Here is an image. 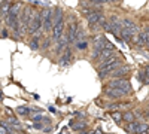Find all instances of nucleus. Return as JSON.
Instances as JSON below:
<instances>
[{
    "instance_id": "obj_18",
    "label": "nucleus",
    "mask_w": 149,
    "mask_h": 134,
    "mask_svg": "<svg viewBox=\"0 0 149 134\" xmlns=\"http://www.w3.org/2000/svg\"><path fill=\"white\" fill-rule=\"evenodd\" d=\"M134 121H137V119H136L134 110H127V112H124V124H130V122H134Z\"/></svg>"
},
{
    "instance_id": "obj_9",
    "label": "nucleus",
    "mask_w": 149,
    "mask_h": 134,
    "mask_svg": "<svg viewBox=\"0 0 149 134\" xmlns=\"http://www.w3.org/2000/svg\"><path fill=\"white\" fill-rule=\"evenodd\" d=\"M148 40H149V37H148V34H146V31L145 30H140L137 34L134 36V40H133V43L137 46V48H146V45H148Z\"/></svg>"
},
{
    "instance_id": "obj_30",
    "label": "nucleus",
    "mask_w": 149,
    "mask_h": 134,
    "mask_svg": "<svg viewBox=\"0 0 149 134\" xmlns=\"http://www.w3.org/2000/svg\"><path fill=\"white\" fill-rule=\"evenodd\" d=\"M78 134H88V131H86V130H85V131H79Z\"/></svg>"
},
{
    "instance_id": "obj_16",
    "label": "nucleus",
    "mask_w": 149,
    "mask_h": 134,
    "mask_svg": "<svg viewBox=\"0 0 149 134\" xmlns=\"http://www.w3.org/2000/svg\"><path fill=\"white\" fill-rule=\"evenodd\" d=\"M6 121H8V122H9L12 127H14L17 131H21V130H22V125H21V122L18 121V118H17L15 115H10V116H8V118H6Z\"/></svg>"
},
{
    "instance_id": "obj_15",
    "label": "nucleus",
    "mask_w": 149,
    "mask_h": 134,
    "mask_svg": "<svg viewBox=\"0 0 149 134\" xmlns=\"http://www.w3.org/2000/svg\"><path fill=\"white\" fill-rule=\"evenodd\" d=\"M110 118L115 121V124L116 125H122L124 124V113L121 110H113V112H110Z\"/></svg>"
},
{
    "instance_id": "obj_17",
    "label": "nucleus",
    "mask_w": 149,
    "mask_h": 134,
    "mask_svg": "<svg viewBox=\"0 0 149 134\" xmlns=\"http://www.w3.org/2000/svg\"><path fill=\"white\" fill-rule=\"evenodd\" d=\"M139 121H134V122H130V124H125V131L128 133V134H136L137 133V128H139Z\"/></svg>"
},
{
    "instance_id": "obj_28",
    "label": "nucleus",
    "mask_w": 149,
    "mask_h": 134,
    "mask_svg": "<svg viewBox=\"0 0 149 134\" xmlns=\"http://www.w3.org/2000/svg\"><path fill=\"white\" fill-rule=\"evenodd\" d=\"M143 30H145V31H146V34H148V37H149V26H146V27H145V28H143Z\"/></svg>"
},
{
    "instance_id": "obj_22",
    "label": "nucleus",
    "mask_w": 149,
    "mask_h": 134,
    "mask_svg": "<svg viewBox=\"0 0 149 134\" xmlns=\"http://www.w3.org/2000/svg\"><path fill=\"white\" fill-rule=\"evenodd\" d=\"M8 37H10V28L3 26L2 30H0V39H8Z\"/></svg>"
},
{
    "instance_id": "obj_12",
    "label": "nucleus",
    "mask_w": 149,
    "mask_h": 134,
    "mask_svg": "<svg viewBox=\"0 0 149 134\" xmlns=\"http://www.w3.org/2000/svg\"><path fill=\"white\" fill-rule=\"evenodd\" d=\"M119 36L122 37L124 43H133L134 36H136V34H134L131 30H128V28H122V30H121V33H119Z\"/></svg>"
},
{
    "instance_id": "obj_14",
    "label": "nucleus",
    "mask_w": 149,
    "mask_h": 134,
    "mask_svg": "<svg viewBox=\"0 0 149 134\" xmlns=\"http://www.w3.org/2000/svg\"><path fill=\"white\" fill-rule=\"evenodd\" d=\"M90 45H91V42L88 40V37H86V39L76 40L73 43V48H74V49H78V51H86L90 48Z\"/></svg>"
},
{
    "instance_id": "obj_5",
    "label": "nucleus",
    "mask_w": 149,
    "mask_h": 134,
    "mask_svg": "<svg viewBox=\"0 0 149 134\" xmlns=\"http://www.w3.org/2000/svg\"><path fill=\"white\" fill-rule=\"evenodd\" d=\"M73 61H74L73 51H72V48H70V46H67L66 49H64V52L58 57L57 64H58V67H61V69H66V67H69Z\"/></svg>"
},
{
    "instance_id": "obj_4",
    "label": "nucleus",
    "mask_w": 149,
    "mask_h": 134,
    "mask_svg": "<svg viewBox=\"0 0 149 134\" xmlns=\"http://www.w3.org/2000/svg\"><path fill=\"white\" fill-rule=\"evenodd\" d=\"M124 61H122V58H118L115 63H112V64H107V66H104V67H102V69H98L97 70V75H98V79L100 81H103V79H106L107 76H110L112 73H113L121 64H122Z\"/></svg>"
},
{
    "instance_id": "obj_21",
    "label": "nucleus",
    "mask_w": 149,
    "mask_h": 134,
    "mask_svg": "<svg viewBox=\"0 0 149 134\" xmlns=\"http://www.w3.org/2000/svg\"><path fill=\"white\" fill-rule=\"evenodd\" d=\"M137 79H139L140 83H143V85H149V81H148V78H146V73H145L143 67H140L139 72H137Z\"/></svg>"
},
{
    "instance_id": "obj_20",
    "label": "nucleus",
    "mask_w": 149,
    "mask_h": 134,
    "mask_svg": "<svg viewBox=\"0 0 149 134\" xmlns=\"http://www.w3.org/2000/svg\"><path fill=\"white\" fill-rule=\"evenodd\" d=\"M136 134H149V122L148 121H143V122L139 124V128H137V133Z\"/></svg>"
},
{
    "instance_id": "obj_25",
    "label": "nucleus",
    "mask_w": 149,
    "mask_h": 134,
    "mask_svg": "<svg viewBox=\"0 0 149 134\" xmlns=\"http://www.w3.org/2000/svg\"><path fill=\"white\" fill-rule=\"evenodd\" d=\"M143 112H145V121H148V122H149V106H146L143 109Z\"/></svg>"
},
{
    "instance_id": "obj_31",
    "label": "nucleus",
    "mask_w": 149,
    "mask_h": 134,
    "mask_svg": "<svg viewBox=\"0 0 149 134\" xmlns=\"http://www.w3.org/2000/svg\"><path fill=\"white\" fill-rule=\"evenodd\" d=\"M145 49H148V51H149V40H148V45H146V48H145Z\"/></svg>"
},
{
    "instance_id": "obj_26",
    "label": "nucleus",
    "mask_w": 149,
    "mask_h": 134,
    "mask_svg": "<svg viewBox=\"0 0 149 134\" xmlns=\"http://www.w3.org/2000/svg\"><path fill=\"white\" fill-rule=\"evenodd\" d=\"M0 134H9V131L6 130V127L2 122H0Z\"/></svg>"
},
{
    "instance_id": "obj_32",
    "label": "nucleus",
    "mask_w": 149,
    "mask_h": 134,
    "mask_svg": "<svg viewBox=\"0 0 149 134\" xmlns=\"http://www.w3.org/2000/svg\"><path fill=\"white\" fill-rule=\"evenodd\" d=\"M148 106H149V101H148Z\"/></svg>"
},
{
    "instance_id": "obj_24",
    "label": "nucleus",
    "mask_w": 149,
    "mask_h": 134,
    "mask_svg": "<svg viewBox=\"0 0 149 134\" xmlns=\"http://www.w3.org/2000/svg\"><path fill=\"white\" fill-rule=\"evenodd\" d=\"M43 127H45L43 122H34V125H33V128H36V130H43Z\"/></svg>"
},
{
    "instance_id": "obj_1",
    "label": "nucleus",
    "mask_w": 149,
    "mask_h": 134,
    "mask_svg": "<svg viewBox=\"0 0 149 134\" xmlns=\"http://www.w3.org/2000/svg\"><path fill=\"white\" fill-rule=\"evenodd\" d=\"M107 87L118 88L119 91L124 92V95H125V97H131L133 95V85L128 81V78H115V79H110V81H107Z\"/></svg>"
},
{
    "instance_id": "obj_3",
    "label": "nucleus",
    "mask_w": 149,
    "mask_h": 134,
    "mask_svg": "<svg viewBox=\"0 0 149 134\" xmlns=\"http://www.w3.org/2000/svg\"><path fill=\"white\" fill-rule=\"evenodd\" d=\"M42 27H43V19H42V14H40V9H36L34 10V15H33V19H31V24L29 27V34L27 37L36 34V33H40L42 31ZM43 33V31H42Z\"/></svg>"
},
{
    "instance_id": "obj_2",
    "label": "nucleus",
    "mask_w": 149,
    "mask_h": 134,
    "mask_svg": "<svg viewBox=\"0 0 149 134\" xmlns=\"http://www.w3.org/2000/svg\"><path fill=\"white\" fill-rule=\"evenodd\" d=\"M122 18L118 14H112L110 17H107V21L103 27V31L106 33H112L113 36H118L122 30Z\"/></svg>"
},
{
    "instance_id": "obj_7",
    "label": "nucleus",
    "mask_w": 149,
    "mask_h": 134,
    "mask_svg": "<svg viewBox=\"0 0 149 134\" xmlns=\"http://www.w3.org/2000/svg\"><path fill=\"white\" fill-rule=\"evenodd\" d=\"M43 33H36L33 36H30L29 40H27V45L31 51H40V45H42V39H43Z\"/></svg>"
},
{
    "instance_id": "obj_13",
    "label": "nucleus",
    "mask_w": 149,
    "mask_h": 134,
    "mask_svg": "<svg viewBox=\"0 0 149 134\" xmlns=\"http://www.w3.org/2000/svg\"><path fill=\"white\" fill-rule=\"evenodd\" d=\"M86 127H88V124L84 122V121H81V119H79V121H70V128H72L73 131H76V133L85 131Z\"/></svg>"
},
{
    "instance_id": "obj_27",
    "label": "nucleus",
    "mask_w": 149,
    "mask_h": 134,
    "mask_svg": "<svg viewBox=\"0 0 149 134\" xmlns=\"http://www.w3.org/2000/svg\"><path fill=\"white\" fill-rule=\"evenodd\" d=\"M143 67V70H145V73H146V78H148V81H149V64L148 66H142Z\"/></svg>"
},
{
    "instance_id": "obj_23",
    "label": "nucleus",
    "mask_w": 149,
    "mask_h": 134,
    "mask_svg": "<svg viewBox=\"0 0 149 134\" xmlns=\"http://www.w3.org/2000/svg\"><path fill=\"white\" fill-rule=\"evenodd\" d=\"M104 49H109V51H118V49H116V46L112 43L110 40H106V43H104Z\"/></svg>"
},
{
    "instance_id": "obj_19",
    "label": "nucleus",
    "mask_w": 149,
    "mask_h": 134,
    "mask_svg": "<svg viewBox=\"0 0 149 134\" xmlns=\"http://www.w3.org/2000/svg\"><path fill=\"white\" fill-rule=\"evenodd\" d=\"M17 113L18 115H22V116H30L33 113V109H30L27 106H18L17 107Z\"/></svg>"
},
{
    "instance_id": "obj_11",
    "label": "nucleus",
    "mask_w": 149,
    "mask_h": 134,
    "mask_svg": "<svg viewBox=\"0 0 149 134\" xmlns=\"http://www.w3.org/2000/svg\"><path fill=\"white\" fill-rule=\"evenodd\" d=\"M54 42H52V37L51 36H48V34H45L43 36V39H42V45H40V52L42 54H46L48 51H51V49H54Z\"/></svg>"
},
{
    "instance_id": "obj_6",
    "label": "nucleus",
    "mask_w": 149,
    "mask_h": 134,
    "mask_svg": "<svg viewBox=\"0 0 149 134\" xmlns=\"http://www.w3.org/2000/svg\"><path fill=\"white\" fill-rule=\"evenodd\" d=\"M103 95L109 100H115V101H119L121 99H124V92L119 91L118 88H112V87H104L103 88Z\"/></svg>"
},
{
    "instance_id": "obj_33",
    "label": "nucleus",
    "mask_w": 149,
    "mask_h": 134,
    "mask_svg": "<svg viewBox=\"0 0 149 134\" xmlns=\"http://www.w3.org/2000/svg\"><path fill=\"white\" fill-rule=\"evenodd\" d=\"M148 19H149V18H148Z\"/></svg>"
},
{
    "instance_id": "obj_8",
    "label": "nucleus",
    "mask_w": 149,
    "mask_h": 134,
    "mask_svg": "<svg viewBox=\"0 0 149 134\" xmlns=\"http://www.w3.org/2000/svg\"><path fill=\"white\" fill-rule=\"evenodd\" d=\"M130 73H131V66L127 64V63H122V64L110 75V78H112V79H115V78H128Z\"/></svg>"
},
{
    "instance_id": "obj_10",
    "label": "nucleus",
    "mask_w": 149,
    "mask_h": 134,
    "mask_svg": "<svg viewBox=\"0 0 149 134\" xmlns=\"http://www.w3.org/2000/svg\"><path fill=\"white\" fill-rule=\"evenodd\" d=\"M122 27L124 28H128V30H131L134 34H137L142 28L136 24V21L133 19V18H130V17H124L122 18Z\"/></svg>"
},
{
    "instance_id": "obj_29",
    "label": "nucleus",
    "mask_w": 149,
    "mask_h": 134,
    "mask_svg": "<svg viewBox=\"0 0 149 134\" xmlns=\"http://www.w3.org/2000/svg\"><path fill=\"white\" fill-rule=\"evenodd\" d=\"M3 97H5V95H3V91H2V90H0V101H2V100H3Z\"/></svg>"
}]
</instances>
